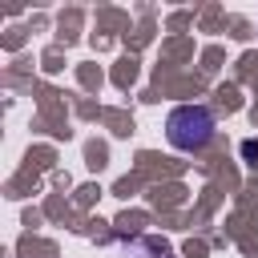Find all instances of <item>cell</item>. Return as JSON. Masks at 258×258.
I'll return each mask as SVG.
<instances>
[{
  "label": "cell",
  "mask_w": 258,
  "mask_h": 258,
  "mask_svg": "<svg viewBox=\"0 0 258 258\" xmlns=\"http://www.w3.org/2000/svg\"><path fill=\"white\" fill-rule=\"evenodd\" d=\"M242 157L246 165H258V141H242Z\"/></svg>",
  "instance_id": "cell-2"
},
{
  "label": "cell",
  "mask_w": 258,
  "mask_h": 258,
  "mask_svg": "<svg viewBox=\"0 0 258 258\" xmlns=\"http://www.w3.org/2000/svg\"><path fill=\"white\" fill-rule=\"evenodd\" d=\"M214 129H218V121H214L210 105H177L165 117V141L181 153H202L214 141Z\"/></svg>",
  "instance_id": "cell-1"
}]
</instances>
